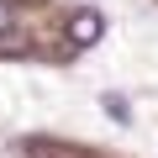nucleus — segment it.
I'll use <instances>...</instances> for the list:
<instances>
[{"instance_id": "1", "label": "nucleus", "mask_w": 158, "mask_h": 158, "mask_svg": "<svg viewBox=\"0 0 158 158\" xmlns=\"http://www.w3.org/2000/svg\"><path fill=\"white\" fill-rule=\"evenodd\" d=\"M106 37V16L100 11H74L69 16V48H95Z\"/></svg>"}, {"instance_id": "2", "label": "nucleus", "mask_w": 158, "mask_h": 158, "mask_svg": "<svg viewBox=\"0 0 158 158\" xmlns=\"http://www.w3.org/2000/svg\"><path fill=\"white\" fill-rule=\"evenodd\" d=\"M100 106H106V116H111V121H127V116H132V111H127V100H121V95H106V100H100Z\"/></svg>"}]
</instances>
